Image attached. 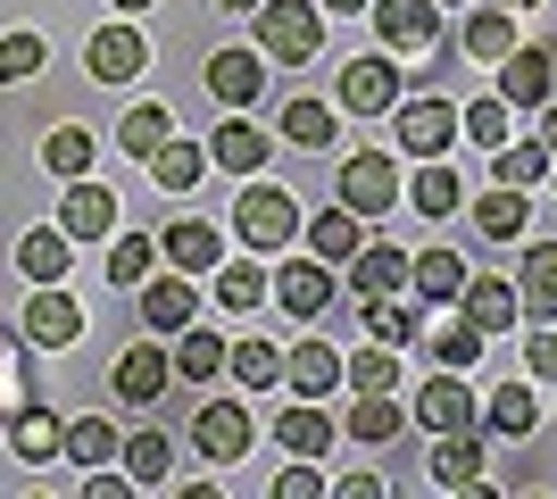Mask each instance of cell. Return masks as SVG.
Listing matches in <instances>:
<instances>
[{
  "mask_svg": "<svg viewBox=\"0 0 557 499\" xmlns=\"http://www.w3.org/2000/svg\"><path fill=\"white\" fill-rule=\"evenodd\" d=\"M250 42H258V59H275V67H308V59H325V9H317V0H258Z\"/></svg>",
  "mask_w": 557,
  "mask_h": 499,
  "instance_id": "obj_1",
  "label": "cell"
},
{
  "mask_svg": "<svg viewBox=\"0 0 557 499\" xmlns=\"http://www.w3.org/2000/svg\"><path fill=\"white\" fill-rule=\"evenodd\" d=\"M233 234H242V250H292V241H300V200L283 184H242Z\"/></svg>",
  "mask_w": 557,
  "mask_h": 499,
  "instance_id": "obj_2",
  "label": "cell"
},
{
  "mask_svg": "<svg viewBox=\"0 0 557 499\" xmlns=\"http://www.w3.org/2000/svg\"><path fill=\"white\" fill-rule=\"evenodd\" d=\"M333 200H342L349 216H392L399 209V159H392V150H349Z\"/></svg>",
  "mask_w": 557,
  "mask_h": 499,
  "instance_id": "obj_3",
  "label": "cell"
},
{
  "mask_svg": "<svg viewBox=\"0 0 557 499\" xmlns=\"http://www.w3.org/2000/svg\"><path fill=\"white\" fill-rule=\"evenodd\" d=\"M374 34H383V50H399V59H417V50H442V0H367Z\"/></svg>",
  "mask_w": 557,
  "mask_h": 499,
  "instance_id": "obj_4",
  "label": "cell"
},
{
  "mask_svg": "<svg viewBox=\"0 0 557 499\" xmlns=\"http://www.w3.org/2000/svg\"><path fill=\"white\" fill-rule=\"evenodd\" d=\"M392 100H399V59H383V50L349 59L342 84H333V109H342V117H392Z\"/></svg>",
  "mask_w": 557,
  "mask_h": 499,
  "instance_id": "obj_5",
  "label": "cell"
},
{
  "mask_svg": "<svg viewBox=\"0 0 557 499\" xmlns=\"http://www.w3.org/2000/svg\"><path fill=\"white\" fill-rule=\"evenodd\" d=\"M408 416H417V425L433 433V441H442V433H466V425H483V408H474V383H466L458 366H433Z\"/></svg>",
  "mask_w": 557,
  "mask_h": 499,
  "instance_id": "obj_6",
  "label": "cell"
},
{
  "mask_svg": "<svg viewBox=\"0 0 557 499\" xmlns=\"http://www.w3.org/2000/svg\"><path fill=\"white\" fill-rule=\"evenodd\" d=\"M392 125H399V150H408V159H449V142H458V109L433 100V92L392 100Z\"/></svg>",
  "mask_w": 557,
  "mask_h": 499,
  "instance_id": "obj_7",
  "label": "cell"
},
{
  "mask_svg": "<svg viewBox=\"0 0 557 499\" xmlns=\"http://www.w3.org/2000/svg\"><path fill=\"white\" fill-rule=\"evenodd\" d=\"M17 333L34 341V350H75V341H84V309H75V291L67 284H34Z\"/></svg>",
  "mask_w": 557,
  "mask_h": 499,
  "instance_id": "obj_8",
  "label": "cell"
},
{
  "mask_svg": "<svg viewBox=\"0 0 557 499\" xmlns=\"http://www.w3.org/2000/svg\"><path fill=\"white\" fill-rule=\"evenodd\" d=\"M84 75H92V84H134V75H150V42H141V25L134 17L100 25L92 42H84Z\"/></svg>",
  "mask_w": 557,
  "mask_h": 499,
  "instance_id": "obj_9",
  "label": "cell"
},
{
  "mask_svg": "<svg viewBox=\"0 0 557 499\" xmlns=\"http://www.w3.org/2000/svg\"><path fill=\"white\" fill-rule=\"evenodd\" d=\"M191 450L209 458V466L250 458V408H242V400H200V408H191Z\"/></svg>",
  "mask_w": 557,
  "mask_h": 499,
  "instance_id": "obj_10",
  "label": "cell"
},
{
  "mask_svg": "<svg viewBox=\"0 0 557 499\" xmlns=\"http://www.w3.org/2000/svg\"><path fill=\"white\" fill-rule=\"evenodd\" d=\"M267 291H275V309H283V316L325 325V309H333V266H325V259H283Z\"/></svg>",
  "mask_w": 557,
  "mask_h": 499,
  "instance_id": "obj_11",
  "label": "cell"
},
{
  "mask_svg": "<svg viewBox=\"0 0 557 499\" xmlns=\"http://www.w3.org/2000/svg\"><path fill=\"white\" fill-rule=\"evenodd\" d=\"M549 92H557V59L516 42L508 59H499V100H508L516 117H541V100H549Z\"/></svg>",
  "mask_w": 557,
  "mask_h": 499,
  "instance_id": "obj_12",
  "label": "cell"
},
{
  "mask_svg": "<svg viewBox=\"0 0 557 499\" xmlns=\"http://www.w3.org/2000/svg\"><path fill=\"white\" fill-rule=\"evenodd\" d=\"M59 234L67 241H109L116 234V191L92 184V175H75L67 200H59Z\"/></svg>",
  "mask_w": 557,
  "mask_h": 499,
  "instance_id": "obj_13",
  "label": "cell"
},
{
  "mask_svg": "<svg viewBox=\"0 0 557 499\" xmlns=\"http://www.w3.org/2000/svg\"><path fill=\"white\" fill-rule=\"evenodd\" d=\"M283 391H292V400H333V391H342V350H333L325 333L300 341V350H283Z\"/></svg>",
  "mask_w": 557,
  "mask_h": 499,
  "instance_id": "obj_14",
  "label": "cell"
},
{
  "mask_svg": "<svg viewBox=\"0 0 557 499\" xmlns=\"http://www.w3.org/2000/svg\"><path fill=\"white\" fill-rule=\"evenodd\" d=\"M159 259L175 266V275H216V259H225V234H216L209 216H175L159 234Z\"/></svg>",
  "mask_w": 557,
  "mask_h": 499,
  "instance_id": "obj_15",
  "label": "cell"
},
{
  "mask_svg": "<svg viewBox=\"0 0 557 499\" xmlns=\"http://www.w3.org/2000/svg\"><path fill=\"white\" fill-rule=\"evenodd\" d=\"M0 450H17L25 466H50V458H67V425H59L42 400H17V408H9V441H0Z\"/></svg>",
  "mask_w": 557,
  "mask_h": 499,
  "instance_id": "obj_16",
  "label": "cell"
},
{
  "mask_svg": "<svg viewBox=\"0 0 557 499\" xmlns=\"http://www.w3.org/2000/svg\"><path fill=\"white\" fill-rule=\"evenodd\" d=\"M267 92V59L250 50H209V100L216 109H250V100Z\"/></svg>",
  "mask_w": 557,
  "mask_h": 499,
  "instance_id": "obj_17",
  "label": "cell"
},
{
  "mask_svg": "<svg viewBox=\"0 0 557 499\" xmlns=\"http://www.w3.org/2000/svg\"><path fill=\"white\" fill-rule=\"evenodd\" d=\"M166 375H175V366H166V350H159V341H141V350H116L109 391H116V400H134V408H150V400L166 391Z\"/></svg>",
  "mask_w": 557,
  "mask_h": 499,
  "instance_id": "obj_18",
  "label": "cell"
},
{
  "mask_svg": "<svg viewBox=\"0 0 557 499\" xmlns=\"http://www.w3.org/2000/svg\"><path fill=\"white\" fill-rule=\"evenodd\" d=\"M408 284V250L399 241H358V259H349V291L358 300H383V291Z\"/></svg>",
  "mask_w": 557,
  "mask_h": 499,
  "instance_id": "obj_19",
  "label": "cell"
},
{
  "mask_svg": "<svg viewBox=\"0 0 557 499\" xmlns=\"http://www.w3.org/2000/svg\"><path fill=\"white\" fill-rule=\"evenodd\" d=\"M300 234H308V259H325V266H349V259H358V241H367V216H349L342 200H333L325 216H308Z\"/></svg>",
  "mask_w": 557,
  "mask_h": 499,
  "instance_id": "obj_20",
  "label": "cell"
},
{
  "mask_svg": "<svg viewBox=\"0 0 557 499\" xmlns=\"http://www.w3.org/2000/svg\"><path fill=\"white\" fill-rule=\"evenodd\" d=\"M408 291H417L424 309H442L466 291V259L458 250H408Z\"/></svg>",
  "mask_w": 557,
  "mask_h": 499,
  "instance_id": "obj_21",
  "label": "cell"
},
{
  "mask_svg": "<svg viewBox=\"0 0 557 499\" xmlns=\"http://www.w3.org/2000/svg\"><path fill=\"white\" fill-rule=\"evenodd\" d=\"M191 316H200V291H191V275H166V284H141V325L159 333H184Z\"/></svg>",
  "mask_w": 557,
  "mask_h": 499,
  "instance_id": "obj_22",
  "label": "cell"
},
{
  "mask_svg": "<svg viewBox=\"0 0 557 499\" xmlns=\"http://www.w3.org/2000/svg\"><path fill=\"white\" fill-rule=\"evenodd\" d=\"M524 225H533V200L516 184H491L483 200H474V234L483 241H524Z\"/></svg>",
  "mask_w": 557,
  "mask_h": 499,
  "instance_id": "obj_23",
  "label": "cell"
},
{
  "mask_svg": "<svg viewBox=\"0 0 557 499\" xmlns=\"http://www.w3.org/2000/svg\"><path fill=\"white\" fill-rule=\"evenodd\" d=\"M216 309L225 316H250V309H267V284H275V275H267V266L258 259H216Z\"/></svg>",
  "mask_w": 557,
  "mask_h": 499,
  "instance_id": "obj_24",
  "label": "cell"
},
{
  "mask_svg": "<svg viewBox=\"0 0 557 499\" xmlns=\"http://www.w3.org/2000/svg\"><path fill=\"white\" fill-rule=\"evenodd\" d=\"M541 425V400H533V375L524 383H499L483 400V433H499V441H524V433Z\"/></svg>",
  "mask_w": 557,
  "mask_h": 499,
  "instance_id": "obj_25",
  "label": "cell"
},
{
  "mask_svg": "<svg viewBox=\"0 0 557 499\" xmlns=\"http://www.w3.org/2000/svg\"><path fill=\"white\" fill-rule=\"evenodd\" d=\"M483 433L466 425V433H442V450H433V483H442V491H474V483H483Z\"/></svg>",
  "mask_w": 557,
  "mask_h": 499,
  "instance_id": "obj_26",
  "label": "cell"
},
{
  "mask_svg": "<svg viewBox=\"0 0 557 499\" xmlns=\"http://www.w3.org/2000/svg\"><path fill=\"white\" fill-rule=\"evenodd\" d=\"M408 209H417V216H458V209H466L458 166H442V159H417V175H408Z\"/></svg>",
  "mask_w": 557,
  "mask_h": 499,
  "instance_id": "obj_27",
  "label": "cell"
},
{
  "mask_svg": "<svg viewBox=\"0 0 557 499\" xmlns=\"http://www.w3.org/2000/svg\"><path fill=\"white\" fill-rule=\"evenodd\" d=\"M358 325H367V341H392V350H417L424 341V309H399V291L358 300Z\"/></svg>",
  "mask_w": 557,
  "mask_h": 499,
  "instance_id": "obj_28",
  "label": "cell"
},
{
  "mask_svg": "<svg viewBox=\"0 0 557 499\" xmlns=\"http://www.w3.org/2000/svg\"><path fill=\"white\" fill-rule=\"evenodd\" d=\"M209 166H225V175H258V166H267V134H258L250 117H225L209 134Z\"/></svg>",
  "mask_w": 557,
  "mask_h": 499,
  "instance_id": "obj_29",
  "label": "cell"
},
{
  "mask_svg": "<svg viewBox=\"0 0 557 499\" xmlns=\"http://www.w3.org/2000/svg\"><path fill=\"white\" fill-rule=\"evenodd\" d=\"M399 425H408V416H399L392 391H358V408L342 416V433L358 441V450H383V441H399Z\"/></svg>",
  "mask_w": 557,
  "mask_h": 499,
  "instance_id": "obj_30",
  "label": "cell"
},
{
  "mask_svg": "<svg viewBox=\"0 0 557 499\" xmlns=\"http://www.w3.org/2000/svg\"><path fill=\"white\" fill-rule=\"evenodd\" d=\"M166 134H175V109H166V100H134V109L116 117V150H125L134 166L150 159V150H159Z\"/></svg>",
  "mask_w": 557,
  "mask_h": 499,
  "instance_id": "obj_31",
  "label": "cell"
},
{
  "mask_svg": "<svg viewBox=\"0 0 557 499\" xmlns=\"http://www.w3.org/2000/svg\"><path fill=\"white\" fill-rule=\"evenodd\" d=\"M17 266L34 275V284H67V266H75V241L59 234V225H34V234H17Z\"/></svg>",
  "mask_w": 557,
  "mask_h": 499,
  "instance_id": "obj_32",
  "label": "cell"
},
{
  "mask_svg": "<svg viewBox=\"0 0 557 499\" xmlns=\"http://www.w3.org/2000/svg\"><path fill=\"white\" fill-rule=\"evenodd\" d=\"M166 366H175L184 383H216V375H225V341H216V333L200 325V316H191V325L175 333V350H166Z\"/></svg>",
  "mask_w": 557,
  "mask_h": 499,
  "instance_id": "obj_33",
  "label": "cell"
},
{
  "mask_svg": "<svg viewBox=\"0 0 557 499\" xmlns=\"http://www.w3.org/2000/svg\"><path fill=\"white\" fill-rule=\"evenodd\" d=\"M275 441H283L292 458H325V450H333V416H325L317 400H292V408L275 416Z\"/></svg>",
  "mask_w": 557,
  "mask_h": 499,
  "instance_id": "obj_34",
  "label": "cell"
},
{
  "mask_svg": "<svg viewBox=\"0 0 557 499\" xmlns=\"http://www.w3.org/2000/svg\"><path fill=\"white\" fill-rule=\"evenodd\" d=\"M466 316H474V325L483 333H508L516 316H524V300H516V284H499V275H466Z\"/></svg>",
  "mask_w": 557,
  "mask_h": 499,
  "instance_id": "obj_35",
  "label": "cell"
},
{
  "mask_svg": "<svg viewBox=\"0 0 557 499\" xmlns=\"http://www.w3.org/2000/svg\"><path fill=\"white\" fill-rule=\"evenodd\" d=\"M516 300H524V316H541V325L557 316V241H533V250H524V275H516Z\"/></svg>",
  "mask_w": 557,
  "mask_h": 499,
  "instance_id": "obj_36",
  "label": "cell"
},
{
  "mask_svg": "<svg viewBox=\"0 0 557 499\" xmlns=\"http://www.w3.org/2000/svg\"><path fill=\"white\" fill-rule=\"evenodd\" d=\"M333 134H342V117H333V100H283V142L292 150H333Z\"/></svg>",
  "mask_w": 557,
  "mask_h": 499,
  "instance_id": "obj_37",
  "label": "cell"
},
{
  "mask_svg": "<svg viewBox=\"0 0 557 499\" xmlns=\"http://www.w3.org/2000/svg\"><path fill=\"white\" fill-rule=\"evenodd\" d=\"M458 50L466 59H483V67H499L516 50V25H508V9H474V17L458 25Z\"/></svg>",
  "mask_w": 557,
  "mask_h": 499,
  "instance_id": "obj_38",
  "label": "cell"
},
{
  "mask_svg": "<svg viewBox=\"0 0 557 499\" xmlns=\"http://www.w3.org/2000/svg\"><path fill=\"white\" fill-rule=\"evenodd\" d=\"M225 375L242 383V391H267V383H283V350H275V341H258V333H250V341H225Z\"/></svg>",
  "mask_w": 557,
  "mask_h": 499,
  "instance_id": "obj_39",
  "label": "cell"
},
{
  "mask_svg": "<svg viewBox=\"0 0 557 499\" xmlns=\"http://www.w3.org/2000/svg\"><path fill=\"white\" fill-rule=\"evenodd\" d=\"M141 166H150V184H159V191H191V184H200V166H209V150H200V142H175V134H166V142L150 150Z\"/></svg>",
  "mask_w": 557,
  "mask_h": 499,
  "instance_id": "obj_40",
  "label": "cell"
},
{
  "mask_svg": "<svg viewBox=\"0 0 557 499\" xmlns=\"http://www.w3.org/2000/svg\"><path fill=\"white\" fill-rule=\"evenodd\" d=\"M92 134H84V125H50L42 134V166L50 175H59V184H75V175H92Z\"/></svg>",
  "mask_w": 557,
  "mask_h": 499,
  "instance_id": "obj_41",
  "label": "cell"
},
{
  "mask_svg": "<svg viewBox=\"0 0 557 499\" xmlns=\"http://www.w3.org/2000/svg\"><path fill=\"white\" fill-rule=\"evenodd\" d=\"M150 266H159V234H116V250H109V284L116 291H141Z\"/></svg>",
  "mask_w": 557,
  "mask_h": 499,
  "instance_id": "obj_42",
  "label": "cell"
},
{
  "mask_svg": "<svg viewBox=\"0 0 557 499\" xmlns=\"http://www.w3.org/2000/svg\"><path fill=\"white\" fill-rule=\"evenodd\" d=\"M424 341H433V366H483V350H491V333L474 325V316H458V325H442V333H424Z\"/></svg>",
  "mask_w": 557,
  "mask_h": 499,
  "instance_id": "obj_43",
  "label": "cell"
},
{
  "mask_svg": "<svg viewBox=\"0 0 557 499\" xmlns=\"http://www.w3.org/2000/svg\"><path fill=\"white\" fill-rule=\"evenodd\" d=\"M342 383L349 391H399V350L392 341H367L358 358H342Z\"/></svg>",
  "mask_w": 557,
  "mask_h": 499,
  "instance_id": "obj_44",
  "label": "cell"
},
{
  "mask_svg": "<svg viewBox=\"0 0 557 499\" xmlns=\"http://www.w3.org/2000/svg\"><path fill=\"white\" fill-rule=\"evenodd\" d=\"M549 166H557V150L549 142H499V184H516V191H533V184H549Z\"/></svg>",
  "mask_w": 557,
  "mask_h": 499,
  "instance_id": "obj_45",
  "label": "cell"
},
{
  "mask_svg": "<svg viewBox=\"0 0 557 499\" xmlns=\"http://www.w3.org/2000/svg\"><path fill=\"white\" fill-rule=\"evenodd\" d=\"M116 441H125V433H116L109 416H67V466H109Z\"/></svg>",
  "mask_w": 557,
  "mask_h": 499,
  "instance_id": "obj_46",
  "label": "cell"
},
{
  "mask_svg": "<svg viewBox=\"0 0 557 499\" xmlns=\"http://www.w3.org/2000/svg\"><path fill=\"white\" fill-rule=\"evenodd\" d=\"M116 458H125V475H134V483H166V466H175V441L141 425L134 441H116Z\"/></svg>",
  "mask_w": 557,
  "mask_h": 499,
  "instance_id": "obj_47",
  "label": "cell"
},
{
  "mask_svg": "<svg viewBox=\"0 0 557 499\" xmlns=\"http://www.w3.org/2000/svg\"><path fill=\"white\" fill-rule=\"evenodd\" d=\"M508 117H516V109L499 92H491V100H466V109H458V134H466V142H483V150H499V142H508Z\"/></svg>",
  "mask_w": 557,
  "mask_h": 499,
  "instance_id": "obj_48",
  "label": "cell"
},
{
  "mask_svg": "<svg viewBox=\"0 0 557 499\" xmlns=\"http://www.w3.org/2000/svg\"><path fill=\"white\" fill-rule=\"evenodd\" d=\"M42 59H50L42 34H25V25H17V34H0V84H25V75H42Z\"/></svg>",
  "mask_w": 557,
  "mask_h": 499,
  "instance_id": "obj_49",
  "label": "cell"
},
{
  "mask_svg": "<svg viewBox=\"0 0 557 499\" xmlns=\"http://www.w3.org/2000/svg\"><path fill=\"white\" fill-rule=\"evenodd\" d=\"M317 491H325L317 458H300V466H283V475H275V499H317Z\"/></svg>",
  "mask_w": 557,
  "mask_h": 499,
  "instance_id": "obj_50",
  "label": "cell"
},
{
  "mask_svg": "<svg viewBox=\"0 0 557 499\" xmlns=\"http://www.w3.org/2000/svg\"><path fill=\"white\" fill-rule=\"evenodd\" d=\"M524 375L557 383V325H541V333H533V350H524Z\"/></svg>",
  "mask_w": 557,
  "mask_h": 499,
  "instance_id": "obj_51",
  "label": "cell"
},
{
  "mask_svg": "<svg viewBox=\"0 0 557 499\" xmlns=\"http://www.w3.org/2000/svg\"><path fill=\"white\" fill-rule=\"evenodd\" d=\"M333 491H342V499H383V475H342Z\"/></svg>",
  "mask_w": 557,
  "mask_h": 499,
  "instance_id": "obj_52",
  "label": "cell"
},
{
  "mask_svg": "<svg viewBox=\"0 0 557 499\" xmlns=\"http://www.w3.org/2000/svg\"><path fill=\"white\" fill-rule=\"evenodd\" d=\"M17 341H25V333L0 325V383H17Z\"/></svg>",
  "mask_w": 557,
  "mask_h": 499,
  "instance_id": "obj_53",
  "label": "cell"
},
{
  "mask_svg": "<svg viewBox=\"0 0 557 499\" xmlns=\"http://www.w3.org/2000/svg\"><path fill=\"white\" fill-rule=\"evenodd\" d=\"M84 491H92V499H125V491H134V475H92Z\"/></svg>",
  "mask_w": 557,
  "mask_h": 499,
  "instance_id": "obj_54",
  "label": "cell"
},
{
  "mask_svg": "<svg viewBox=\"0 0 557 499\" xmlns=\"http://www.w3.org/2000/svg\"><path fill=\"white\" fill-rule=\"evenodd\" d=\"M541 142L557 150V100H541Z\"/></svg>",
  "mask_w": 557,
  "mask_h": 499,
  "instance_id": "obj_55",
  "label": "cell"
},
{
  "mask_svg": "<svg viewBox=\"0 0 557 499\" xmlns=\"http://www.w3.org/2000/svg\"><path fill=\"white\" fill-rule=\"evenodd\" d=\"M141 9H159V0H116V17H141Z\"/></svg>",
  "mask_w": 557,
  "mask_h": 499,
  "instance_id": "obj_56",
  "label": "cell"
},
{
  "mask_svg": "<svg viewBox=\"0 0 557 499\" xmlns=\"http://www.w3.org/2000/svg\"><path fill=\"white\" fill-rule=\"evenodd\" d=\"M317 9H333V17H349V9H367V0H317Z\"/></svg>",
  "mask_w": 557,
  "mask_h": 499,
  "instance_id": "obj_57",
  "label": "cell"
},
{
  "mask_svg": "<svg viewBox=\"0 0 557 499\" xmlns=\"http://www.w3.org/2000/svg\"><path fill=\"white\" fill-rule=\"evenodd\" d=\"M216 9H233V17H250V9H258V0H216Z\"/></svg>",
  "mask_w": 557,
  "mask_h": 499,
  "instance_id": "obj_58",
  "label": "cell"
},
{
  "mask_svg": "<svg viewBox=\"0 0 557 499\" xmlns=\"http://www.w3.org/2000/svg\"><path fill=\"white\" fill-rule=\"evenodd\" d=\"M499 9H533V0H499Z\"/></svg>",
  "mask_w": 557,
  "mask_h": 499,
  "instance_id": "obj_59",
  "label": "cell"
},
{
  "mask_svg": "<svg viewBox=\"0 0 557 499\" xmlns=\"http://www.w3.org/2000/svg\"><path fill=\"white\" fill-rule=\"evenodd\" d=\"M549 200H557V166H549Z\"/></svg>",
  "mask_w": 557,
  "mask_h": 499,
  "instance_id": "obj_60",
  "label": "cell"
},
{
  "mask_svg": "<svg viewBox=\"0 0 557 499\" xmlns=\"http://www.w3.org/2000/svg\"><path fill=\"white\" fill-rule=\"evenodd\" d=\"M0 441H9V416H0Z\"/></svg>",
  "mask_w": 557,
  "mask_h": 499,
  "instance_id": "obj_61",
  "label": "cell"
},
{
  "mask_svg": "<svg viewBox=\"0 0 557 499\" xmlns=\"http://www.w3.org/2000/svg\"><path fill=\"white\" fill-rule=\"evenodd\" d=\"M442 9H466V0H442Z\"/></svg>",
  "mask_w": 557,
  "mask_h": 499,
  "instance_id": "obj_62",
  "label": "cell"
}]
</instances>
